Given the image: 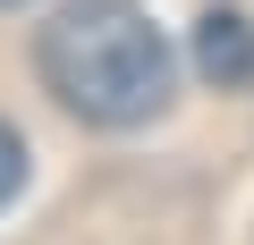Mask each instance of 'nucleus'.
Instances as JSON below:
<instances>
[{"label": "nucleus", "mask_w": 254, "mask_h": 245, "mask_svg": "<svg viewBox=\"0 0 254 245\" xmlns=\"http://www.w3.org/2000/svg\"><path fill=\"white\" fill-rule=\"evenodd\" d=\"M43 93L85 127H144L170 101V43L136 0H60L34 34Z\"/></svg>", "instance_id": "f257e3e1"}, {"label": "nucleus", "mask_w": 254, "mask_h": 245, "mask_svg": "<svg viewBox=\"0 0 254 245\" xmlns=\"http://www.w3.org/2000/svg\"><path fill=\"white\" fill-rule=\"evenodd\" d=\"M195 68H203L212 85H246V76H254V17L203 9V26H195Z\"/></svg>", "instance_id": "f03ea898"}, {"label": "nucleus", "mask_w": 254, "mask_h": 245, "mask_svg": "<svg viewBox=\"0 0 254 245\" xmlns=\"http://www.w3.org/2000/svg\"><path fill=\"white\" fill-rule=\"evenodd\" d=\"M17 186H26V144H17V127H0V211L17 203Z\"/></svg>", "instance_id": "7ed1b4c3"}]
</instances>
